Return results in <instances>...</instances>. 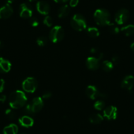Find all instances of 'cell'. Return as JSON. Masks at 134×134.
Here are the masks:
<instances>
[{
	"mask_svg": "<svg viewBox=\"0 0 134 134\" xmlns=\"http://www.w3.org/2000/svg\"><path fill=\"white\" fill-rule=\"evenodd\" d=\"M93 17L95 23L99 26H104L110 24V14L105 9H97L94 13Z\"/></svg>",
	"mask_w": 134,
	"mask_h": 134,
	"instance_id": "obj_2",
	"label": "cell"
},
{
	"mask_svg": "<svg viewBox=\"0 0 134 134\" xmlns=\"http://www.w3.org/2000/svg\"><path fill=\"white\" fill-rule=\"evenodd\" d=\"M11 69V63L9 60L0 57V73H7Z\"/></svg>",
	"mask_w": 134,
	"mask_h": 134,
	"instance_id": "obj_15",
	"label": "cell"
},
{
	"mask_svg": "<svg viewBox=\"0 0 134 134\" xmlns=\"http://www.w3.org/2000/svg\"><path fill=\"white\" fill-rule=\"evenodd\" d=\"M29 23L30 25L33 27H36L39 25V21H38V20L36 18H32V19H30Z\"/></svg>",
	"mask_w": 134,
	"mask_h": 134,
	"instance_id": "obj_29",
	"label": "cell"
},
{
	"mask_svg": "<svg viewBox=\"0 0 134 134\" xmlns=\"http://www.w3.org/2000/svg\"><path fill=\"white\" fill-rule=\"evenodd\" d=\"M0 134H1V133H0Z\"/></svg>",
	"mask_w": 134,
	"mask_h": 134,
	"instance_id": "obj_42",
	"label": "cell"
},
{
	"mask_svg": "<svg viewBox=\"0 0 134 134\" xmlns=\"http://www.w3.org/2000/svg\"><path fill=\"white\" fill-rule=\"evenodd\" d=\"M87 33L89 35V36L91 38H97L99 36L100 33H99V30L95 27H90L87 29Z\"/></svg>",
	"mask_w": 134,
	"mask_h": 134,
	"instance_id": "obj_22",
	"label": "cell"
},
{
	"mask_svg": "<svg viewBox=\"0 0 134 134\" xmlns=\"http://www.w3.org/2000/svg\"><path fill=\"white\" fill-rule=\"evenodd\" d=\"M19 131V127L15 124H11L8 126H5L3 128V134H17Z\"/></svg>",
	"mask_w": 134,
	"mask_h": 134,
	"instance_id": "obj_17",
	"label": "cell"
},
{
	"mask_svg": "<svg viewBox=\"0 0 134 134\" xmlns=\"http://www.w3.org/2000/svg\"><path fill=\"white\" fill-rule=\"evenodd\" d=\"M90 122L92 124H98L102 122L103 120V116L100 115V114H93L90 116Z\"/></svg>",
	"mask_w": 134,
	"mask_h": 134,
	"instance_id": "obj_20",
	"label": "cell"
},
{
	"mask_svg": "<svg viewBox=\"0 0 134 134\" xmlns=\"http://www.w3.org/2000/svg\"><path fill=\"white\" fill-rule=\"evenodd\" d=\"M9 103L12 109H20L26 105L27 97L23 91L16 90L11 93L9 98Z\"/></svg>",
	"mask_w": 134,
	"mask_h": 134,
	"instance_id": "obj_1",
	"label": "cell"
},
{
	"mask_svg": "<svg viewBox=\"0 0 134 134\" xmlns=\"http://www.w3.org/2000/svg\"><path fill=\"white\" fill-rule=\"evenodd\" d=\"M130 47H131V50H133V51H134V42H133V43H131V46H130Z\"/></svg>",
	"mask_w": 134,
	"mask_h": 134,
	"instance_id": "obj_38",
	"label": "cell"
},
{
	"mask_svg": "<svg viewBox=\"0 0 134 134\" xmlns=\"http://www.w3.org/2000/svg\"><path fill=\"white\" fill-rule=\"evenodd\" d=\"M109 32L111 34H117L120 32L119 28L116 25L114 24H111V23L109 25Z\"/></svg>",
	"mask_w": 134,
	"mask_h": 134,
	"instance_id": "obj_25",
	"label": "cell"
},
{
	"mask_svg": "<svg viewBox=\"0 0 134 134\" xmlns=\"http://www.w3.org/2000/svg\"><path fill=\"white\" fill-rule=\"evenodd\" d=\"M13 13V9L10 4H6L0 8V19H7Z\"/></svg>",
	"mask_w": 134,
	"mask_h": 134,
	"instance_id": "obj_11",
	"label": "cell"
},
{
	"mask_svg": "<svg viewBox=\"0 0 134 134\" xmlns=\"http://www.w3.org/2000/svg\"><path fill=\"white\" fill-rule=\"evenodd\" d=\"M71 26L76 31H83L87 28V22L83 16L80 14H75L70 21Z\"/></svg>",
	"mask_w": 134,
	"mask_h": 134,
	"instance_id": "obj_3",
	"label": "cell"
},
{
	"mask_svg": "<svg viewBox=\"0 0 134 134\" xmlns=\"http://www.w3.org/2000/svg\"><path fill=\"white\" fill-rule=\"evenodd\" d=\"M5 115L7 116L9 119L13 120L16 117V113L14 112L13 110H12V109H7V110H5Z\"/></svg>",
	"mask_w": 134,
	"mask_h": 134,
	"instance_id": "obj_26",
	"label": "cell"
},
{
	"mask_svg": "<svg viewBox=\"0 0 134 134\" xmlns=\"http://www.w3.org/2000/svg\"><path fill=\"white\" fill-rule=\"evenodd\" d=\"M33 14L32 7L29 3H23L19 7V15L23 19H30L32 17Z\"/></svg>",
	"mask_w": 134,
	"mask_h": 134,
	"instance_id": "obj_8",
	"label": "cell"
},
{
	"mask_svg": "<svg viewBox=\"0 0 134 134\" xmlns=\"http://www.w3.org/2000/svg\"><path fill=\"white\" fill-rule=\"evenodd\" d=\"M38 86V82L34 77H28L23 81L22 87L23 90L28 93H34L36 90Z\"/></svg>",
	"mask_w": 134,
	"mask_h": 134,
	"instance_id": "obj_5",
	"label": "cell"
},
{
	"mask_svg": "<svg viewBox=\"0 0 134 134\" xmlns=\"http://www.w3.org/2000/svg\"><path fill=\"white\" fill-rule=\"evenodd\" d=\"M36 9L39 13L47 16L50 12V6L45 1H39L36 3Z\"/></svg>",
	"mask_w": 134,
	"mask_h": 134,
	"instance_id": "obj_13",
	"label": "cell"
},
{
	"mask_svg": "<svg viewBox=\"0 0 134 134\" xmlns=\"http://www.w3.org/2000/svg\"><path fill=\"white\" fill-rule=\"evenodd\" d=\"M24 107H24L23 111H24V113H25V114H33V112H32V107H31L30 103L27 104V105H26Z\"/></svg>",
	"mask_w": 134,
	"mask_h": 134,
	"instance_id": "obj_28",
	"label": "cell"
},
{
	"mask_svg": "<svg viewBox=\"0 0 134 134\" xmlns=\"http://www.w3.org/2000/svg\"><path fill=\"white\" fill-rule=\"evenodd\" d=\"M20 134H26V133H20Z\"/></svg>",
	"mask_w": 134,
	"mask_h": 134,
	"instance_id": "obj_41",
	"label": "cell"
},
{
	"mask_svg": "<svg viewBox=\"0 0 134 134\" xmlns=\"http://www.w3.org/2000/svg\"><path fill=\"white\" fill-rule=\"evenodd\" d=\"M5 88V80L3 79H0V93H2Z\"/></svg>",
	"mask_w": 134,
	"mask_h": 134,
	"instance_id": "obj_33",
	"label": "cell"
},
{
	"mask_svg": "<svg viewBox=\"0 0 134 134\" xmlns=\"http://www.w3.org/2000/svg\"><path fill=\"white\" fill-rule=\"evenodd\" d=\"M122 33L126 36H130L134 34V24H128L121 28Z\"/></svg>",
	"mask_w": 134,
	"mask_h": 134,
	"instance_id": "obj_19",
	"label": "cell"
},
{
	"mask_svg": "<svg viewBox=\"0 0 134 134\" xmlns=\"http://www.w3.org/2000/svg\"><path fill=\"white\" fill-rule=\"evenodd\" d=\"M112 62H113V64L115 65V64H118V62L120 61V58L119 57L117 56V55H114V56L113 57V58H112Z\"/></svg>",
	"mask_w": 134,
	"mask_h": 134,
	"instance_id": "obj_32",
	"label": "cell"
},
{
	"mask_svg": "<svg viewBox=\"0 0 134 134\" xmlns=\"http://www.w3.org/2000/svg\"><path fill=\"white\" fill-rule=\"evenodd\" d=\"M134 85V76L132 75L126 76L121 82V87L124 90L131 91Z\"/></svg>",
	"mask_w": 134,
	"mask_h": 134,
	"instance_id": "obj_14",
	"label": "cell"
},
{
	"mask_svg": "<svg viewBox=\"0 0 134 134\" xmlns=\"http://www.w3.org/2000/svg\"><path fill=\"white\" fill-rule=\"evenodd\" d=\"M70 7L68 5H62L58 10V16L59 18H65L70 13Z\"/></svg>",
	"mask_w": 134,
	"mask_h": 134,
	"instance_id": "obj_18",
	"label": "cell"
},
{
	"mask_svg": "<svg viewBox=\"0 0 134 134\" xmlns=\"http://www.w3.org/2000/svg\"><path fill=\"white\" fill-rule=\"evenodd\" d=\"M6 1H7V3H8V4L11 5V3H13V2L15 1V0H6Z\"/></svg>",
	"mask_w": 134,
	"mask_h": 134,
	"instance_id": "obj_37",
	"label": "cell"
},
{
	"mask_svg": "<svg viewBox=\"0 0 134 134\" xmlns=\"http://www.w3.org/2000/svg\"><path fill=\"white\" fill-rule=\"evenodd\" d=\"M90 51H91V53H97L98 50L97 49L95 48V47H93V48L91 49V50H90Z\"/></svg>",
	"mask_w": 134,
	"mask_h": 134,
	"instance_id": "obj_36",
	"label": "cell"
},
{
	"mask_svg": "<svg viewBox=\"0 0 134 134\" xmlns=\"http://www.w3.org/2000/svg\"><path fill=\"white\" fill-rule=\"evenodd\" d=\"M118 109L114 106H109L103 110V116L108 120H113L117 118Z\"/></svg>",
	"mask_w": 134,
	"mask_h": 134,
	"instance_id": "obj_9",
	"label": "cell"
},
{
	"mask_svg": "<svg viewBox=\"0 0 134 134\" xmlns=\"http://www.w3.org/2000/svg\"><path fill=\"white\" fill-rule=\"evenodd\" d=\"M100 59L99 58L90 57L86 60V65L88 69L91 70H97L100 66Z\"/></svg>",
	"mask_w": 134,
	"mask_h": 134,
	"instance_id": "obj_12",
	"label": "cell"
},
{
	"mask_svg": "<svg viewBox=\"0 0 134 134\" xmlns=\"http://www.w3.org/2000/svg\"><path fill=\"white\" fill-rule=\"evenodd\" d=\"M3 47V43H2V41H0V49H2Z\"/></svg>",
	"mask_w": 134,
	"mask_h": 134,
	"instance_id": "obj_39",
	"label": "cell"
},
{
	"mask_svg": "<svg viewBox=\"0 0 134 134\" xmlns=\"http://www.w3.org/2000/svg\"><path fill=\"white\" fill-rule=\"evenodd\" d=\"M79 0H70V6L72 7H75L78 5Z\"/></svg>",
	"mask_w": 134,
	"mask_h": 134,
	"instance_id": "obj_31",
	"label": "cell"
},
{
	"mask_svg": "<svg viewBox=\"0 0 134 134\" xmlns=\"http://www.w3.org/2000/svg\"><path fill=\"white\" fill-rule=\"evenodd\" d=\"M43 24L48 27H51L53 25V19L50 16H47L44 18L43 20Z\"/></svg>",
	"mask_w": 134,
	"mask_h": 134,
	"instance_id": "obj_27",
	"label": "cell"
},
{
	"mask_svg": "<svg viewBox=\"0 0 134 134\" xmlns=\"http://www.w3.org/2000/svg\"><path fill=\"white\" fill-rule=\"evenodd\" d=\"M114 64H113V62L110 61V60H104L102 63L101 64V67H102L103 70L105 72H110L113 70V69L114 68Z\"/></svg>",
	"mask_w": 134,
	"mask_h": 134,
	"instance_id": "obj_21",
	"label": "cell"
},
{
	"mask_svg": "<svg viewBox=\"0 0 134 134\" xmlns=\"http://www.w3.org/2000/svg\"><path fill=\"white\" fill-rule=\"evenodd\" d=\"M19 124L24 127H32L34 124V120L29 116H23L19 120Z\"/></svg>",
	"mask_w": 134,
	"mask_h": 134,
	"instance_id": "obj_16",
	"label": "cell"
},
{
	"mask_svg": "<svg viewBox=\"0 0 134 134\" xmlns=\"http://www.w3.org/2000/svg\"><path fill=\"white\" fill-rule=\"evenodd\" d=\"M64 37V29L60 26H55L53 27L49 32V35L50 40L55 43L63 40Z\"/></svg>",
	"mask_w": 134,
	"mask_h": 134,
	"instance_id": "obj_4",
	"label": "cell"
},
{
	"mask_svg": "<svg viewBox=\"0 0 134 134\" xmlns=\"http://www.w3.org/2000/svg\"><path fill=\"white\" fill-rule=\"evenodd\" d=\"M31 107L33 113H36L40 111L43 107V99L40 97L34 98L32 102L30 103Z\"/></svg>",
	"mask_w": 134,
	"mask_h": 134,
	"instance_id": "obj_10",
	"label": "cell"
},
{
	"mask_svg": "<svg viewBox=\"0 0 134 134\" xmlns=\"http://www.w3.org/2000/svg\"><path fill=\"white\" fill-rule=\"evenodd\" d=\"M56 3H66V2H67L68 1H69V0H54Z\"/></svg>",
	"mask_w": 134,
	"mask_h": 134,
	"instance_id": "obj_35",
	"label": "cell"
},
{
	"mask_svg": "<svg viewBox=\"0 0 134 134\" xmlns=\"http://www.w3.org/2000/svg\"><path fill=\"white\" fill-rule=\"evenodd\" d=\"M105 103L102 100H99L94 104V108L98 110H101L105 108Z\"/></svg>",
	"mask_w": 134,
	"mask_h": 134,
	"instance_id": "obj_24",
	"label": "cell"
},
{
	"mask_svg": "<svg viewBox=\"0 0 134 134\" xmlns=\"http://www.w3.org/2000/svg\"><path fill=\"white\" fill-rule=\"evenodd\" d=\"M51 96H52V93L49 91H47L43 93V95H42V99H49L51 97Z\"/></svg>",
	"mask_w": 134,
	"mask_h": 134,
	"instance_id": "obj_30",
	"label": "cell"
},
{
	"mask_svg": "<svg viewBox=\"0 0 134 134\" xmlns=\"http://www.w3.org/2000/svg\"><path fill=\"white\" fill-rule=\"evenodd\" d=\"M30 2H34V1H36V0H28Z\"/></svg>",
	"mask_w": 134,
	"mask_h": 134,
	"instance_id": "obj_40",
	"label": "cell"
},
{
	"mask_svg": "<svg viewBox=\"0 0 134 134\" xmlns=\"http://www.w3.org/2000/svg\"><path fill=\"white\" fill-rule=\"evenodd\" d=\"M129 16H130L129 11L126 9H121L118 10L115 14L114 19L117 24L121 25L125 24L127 21Z\"/></svg>",
	"mask_w": 134,
	"mask_h": 134,
	"instance_id": "obj_7",
	"label": "cell"
},
{
	"mask_svg": "<svg viewBox=\"0 0 134 134\" xmlns=\"http://www.w3.org/2000/svg\"><path fill=\"white\" fill-rule=\"evenodd\" d=\"M86 95L92 100H94L97 97H107L106 93L100 92L95 86H92V85L87 86L86 90Z\"/></svg>",
	"mask_w": 134,
	"mask_h": 134,
	"instance_id": "obj_6",
	"label": "cell"
},
{
	"mask_svg": "<svg viewBox=\"0 0 134 134\" xmlns=\"http://www.w3.org/2000/svg\"><path fill=\"white\" fill-rule=\"evenodd\" d=\"M47 42H48L47 38L46 36H40L39 38H38L36 40L37 44L39 46H40V47H43V46H46L47 43Z\"/></svg>",
	"mask_w": 134,
	"mask_h": 134,
	"instance_id": "obj_23",
	"label": "cell"
},
{
	"mask_svg": "<svg viewBox=\"0 0 134 134\" xmlns=\"http://www.w3.org/2000/svg\"><path fill=\"white\" fill-rule=\"evenodd\" d=\"M6 99V97L5 95H0V102H4L5 100Z\"/></svg>",
	"mask_w": 134,
	"mask_h": 134,
	"instance_id": "obj_34",
	"label": "cell"
}]
</instances>
